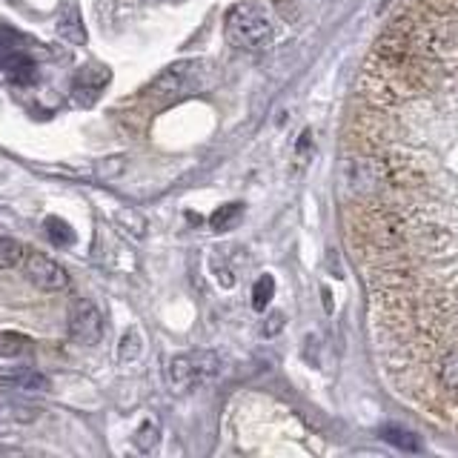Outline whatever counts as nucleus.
<instances>
[{
  "instance_id": "obj_1",
  "label": "nucleus",
  "mask_w": 458,
  "mask_h": 458,
  "mask_svg": "<svg viewBox=\"0 0 458 458\" xmlns=\"http://www.w3.org/2000/svg\"><path fill=\"white\" fill-rule=\"evenodd\" d=\"M347 241L395 393L458 398V0H410L358 83Z\"/></svg>"
},
{
  "instance_id": "obj_2",
  "label": "nucleus",
  "mask_w": 458,
  "mask_h": 458,
  "mask_svg": "<svg viewBox=\"0 0 458 458\" xmlns=\"http://www.w3.org/2000/svg\"><path fill=\"white\" fill-rule=\"evenodd\" d=\"M224 32L235 49L255 55L269 47L276 29L261 4H235L224 18Z\"/></svg>"
},
{
  "instance_id": "obj_3",
  "label": "nucleus",
  "mask_w": 458,
  "mask_h": 458,
  "mask_svg": "<svg viewBox=\"0 0 458 458\" xmlns=\"http://www.w3.org/2000/svg\"><path fill=\"white\" fill-rule=\"evenodd\" d=\"M221 355L209 350H192L181 352L169 361V384L178 393H190L195 386L212 381L221 372Z\"/></svg>"
},
{
  "instance_id": "obj_4",
  "label": "nucleus",
  "mask_w": 458,
  "mask_h": 458,
  "mask_svg": "<svg viewBox=\"0 0 458 458\" xmlns=\"http://www.w3.org/2000/svg\"><path fill=\"white\" fill-rule=\"evenodd\" d=\"M66 329H69V338L81 344V347H95V344L104 338V312L98 310L95 301L75 298L69 307Z\"/></svg>"
},
{
  "instance_id": "obj_5",
  "label": "nucleus",
  "mask_w": 458,
  "mask_h": 458,
  "mask_svg": "<svg viewBox=\"0 0 458 458\" xmlns=\"http://www.w3.org/2000/svg\"><path fill=\"white\" fill-rule=\"evenodd\" d=\"M21 267H23V276L43 293H64L69 286V272L57 264L55 258L43 255L38 250H26Z\"/></svg>"
},
{
  "instance_id": "obj_6",
  "label": "nucleus",
  "mask_w": 458,
  "mask_h": 458,
  "mask_svg": "<svg viewBox=\"0 0 458 458\" xmlns=\"http://www.w3.org/2000/svg\"><path fill=\"white\" fill-rule=\"evenodd\" d=\"M109 83V69L106 66H83L78 69V75L72 78L69 100L75 106H92L95 100L104 92V86Z\"/></svg>"
},
{
  "instance_id": "obj_7",
  "label": "nucleus",
  "mask_w": 458,
  "mask_h": 458,
  "mask_svg": "<svg viewBox=\"0 0 458 458\" xmlns=\"http://www.w3.org/2000/svg\"><path fill=\"white\" fill-rule=\"evenodd\" d=\"M0 386H4V390H12V393L29 395V393H47L52 386V381L43 376L40 369L21 367V369L4 372V376H0Z\"/></svg>"
},
{
  "instance_id": "obj_8",
  "label": "nucleus",
  "mask_w": 458,
  "mask_h": 458,
  "mask_svg": "<svg viewBox=\"0 0 458 458\" xmlns=\"http://www.w3.org/2000/svg\"><path fill=\"white\" fill-rule=\"evenodd\" d=\"M40 415L38 404H26L21 393H12L0 386V424H29Z\"/></svg>"
},
{
  "instance_id": "obj_9",
  "label": "nucleus",
  "mask_w": 458,
  "mask_h": 458,
  "mask_svg": "<svg viewBox=\"0 0 458 458\" xmlns=\"http://www.w3.org/2000/svg\"><path fill=\"white\" fill-rule=\"evenodd\" d=\"M186 69H190L186 64H178V66L166 69L164 75L157 78V81L149 86V89H147V98H157V100H161V104H164V100L169 104V100H175L178 95H183V86H186V83H183V81H186Z\"/></svg>"
},
{
  "instance_id": "obj_10",
  "label": "nucleus",
  "mask_w": 458,
  "mask_h": 458,
  "mask_svg": "<svg viewBox=\"0 0 458 458\" xmlns=\"http://www.w3.org/2000/svg\"><path fill=\"white\" fill-rule=\"evenodd\" d=\"M0 61H4V75L12 83H18V86L35 83L38 66H35V61L29 55H23V52H6L4 57H0Z\"/></svg>"
},
{
  "instance_id": "obj_11",
  "label": "nucleus",
  "mask_w": 458,
  "mask_h": 458,
  "mask_svg": "<svg viewBox=\"0 0 458 458\" xmlns=\"http://www.w3.org/2000/svg\"><path fill=\"white\" fill-rule=\"evenodd\" d=\"M23 252H26V247H23L21 241L0 235V269H14V267H21Z\"/></svg>"
},
{
  "instance_id": "obj_12",
  "label": "nucleus",
  "mask_w": 458,
  "mask_h": 458,
  "mask_svg": "<svg viewBox=\"0 0 458 458\" xmlns=\"http://www.w3.org/2000/svg\"><path fill=\"white\" fill-rule=\"evenodd\" d=\"M43 229H47L49 241L57 243V247H69V243L75 241V229H72L64 218H47L43 221Z\"/></svg>"
},
{
  "instance_id": "obj_13",
  "label": "nucleus",
  "mask_w": 458,
  "mask_h": 458,
  "mask_svg": "<svg viewBox=\"0 0 458 458\" xmlns=\"http://www.w3.org/2000/svg\"><path fill=\"white\" fill-rule=\"evenodd\" d=\"M32 341L21 333H0V358H14V355H23Z\"/></svg>"
},
{
  "instance_id": "obj_14",
  "label": "nucleus",
  "mask_w": 458,
  "mask_h": 458,
  "mask_svg": "<svg viewBox=\"0 0 458 458\" xmlns=\"http://www.w3.org/2000/svg\"><path fill=\"white\" fill-rule=\"evenodd\" d=\"M61 35L66 38V40H78V43H83L86 40V32H83V26H81V14H78V9L72 6V9H66V14L61 18Z\"/></svg>"
},
{
  "instance_id": "obj_15",
  "label": "nucleus",
  "mask_w": 458,
  "mask_h": 458,
  "mask_svg": "<svg viewBox=\"0 0 458 458\" xmlns=\"http://www.w3.org/2000/svg\"><path fill=\"white\" fill-rule=\"evenodd\" d=\"M140 333L132 327V329H126V335H123V341H121V350H118V361L121 364H129V361H135V358L140 355Z\"/></svg>"
},
{
  "instance_id": "obj_16",
  "label": "nucleus",
  "mask_w": 458,
  "mask_h": 458,
  "mask_svg": "<svg viewBox=\"0 0 458 458\" xmlns=\"http://www.w3.org/2000/svg\"><path fill=\"white\" fill-rule=\"evenodd\" d=\"M272 295H276V281H272V276H261V278H258V284H255V290H252V307L258 312L267 310Z\"/></svg>"
},
{
  "instance_id": "obj_17",
  "label": "nucleus",
  "mask_w": 458,
  "mask_h": 458,
  "mask_svg": "<svg viewBox=\"0 0 458 458\" xmlns=\"http://www.w3.org/2000/svg\"><path fill=\"white\" fill-rule=\"evenodd\" d=\"M238 215H241V204H226V207H221L218 212H212V218H209V224H212V229H218V233H224V229H229L235 221H238Z\"/></svg>"
},
{
  "instance_id": "obj_18",
  "label": "nucleus",
  "mask_w": 458,
  "mask_h": 458,
  "mask_svg": "<svg viewBox=\"0 0 458 458\" xmlns=\"http://www.w3.org/2000/svg\"><path fill=\"white\" fill-rule=\"evenodd\" d=\"M410 436L412 433H404V429H398V427H384V438L386 441H393V444H398V447H404V450H419V441H412Z\"/></svg>"
},
{
  "instance_id": "obj_19",
  "label": "nucleus",
  "mask_w": 458,
  "mask_h": 458,
  "mask_svg": "<svg viewBox=\"0 0 458 458\" xmlns=\"http://www.w3.org/2000/svg\"><path fill=\"white\" fill-rule=\"evenodd\" d=\"M304 4L307 0H272V6H276L281 12V18H286V21H295L301 9H304Z\"/></svg>"
},
{
  "instance_id": "obj_20",
  "label": "nucleus",
  "mask_w": 458,
  "mask_h": 458,
  "mask_svg": "<svg viewBox=\"0 0 458 458\" xmlns=\"http://www.w3.org/2000/svg\"><path fill=\"white\" fill-rule=\"evenodd\" d=\"M6 52H9V49H6V47H4V43H0V57H4V55H6Z\"/></svg>"
}]
</instances>
